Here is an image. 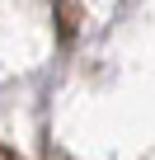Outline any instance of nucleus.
I'll return each mask as SVG.
<instances>
[{
    "mask_svg": "<svg viewBox=\"0 0 155 160\" xmlns=\"http://www.w3.org/2000/svg\"><path fill=\"white\" fill-rule=\"evenodd\" d=\"M0 160H14V155H10V151H5V146H0Z\"/></svg>",
    "mask_w": 155,
    "mask_h": 160,
    "instance_id": "nucleus-1",
    "label": "nucleus"
}]
</instances>
